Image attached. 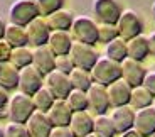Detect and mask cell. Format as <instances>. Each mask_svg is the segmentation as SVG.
I'll use <instances>...</instances> for the list:
<instances>
[{
    "mask_svg": "<svg viewBox=\"0 0 155 137\" xmlns=\"http://www.w3.org/2000/svg\"><path fill=\"white\" fill-rule=\"evenodd\" d=\"M35 112L32 97L22 93V91H15L10 97L7 105V115L10 122L14 124H25L31 118V115Z\"/></svg>",
    "mask_w": 155,
    "mask_h": 137,
    "instance_id": "cell-1",
    "label": "cell"
},
{
    "mask_svg": "<svg viewBox=\"0 0 155 137\" xmlns=\"http://www.w3.org/2000/svg\"><path fill=\"white\" fill-rule=\"evenodd\" d=\"M89 73H91V78H93L94 83L108 86L113 81L121 78V66L120 63H116V61L106 58V56H100Z\"/></svg>",
    "mask_w": 155,
    "mask_h": 137,
    "instance_id": "cell-2",
    "label": "cell"
},
{
    "mask_svg": "<svg viewBox=\"0 0 155 137\" xmlns=\"http://www.w3.org/2000/svg\"><path fill=\"white\" fill-rule=\"evenodd\" d=\"M71 36L78 43L96 46L98 44V22L86 15L74 17V22L71 26Z\"/></svg>",
    "mask_w": 155,
    "mask_h": 137,
    "instance_id": "cell-3",
    "label": "cell"
},
{
    "mask_svg": "<svg viewBox=\"0 0 155 137\" xmlns=\"http://www.w3.org/2000/svg\"><path fill=\"white\" fill-rule=\"evenodd\" d=\"M39 17L35 0H15L8 9V20L15 26L27 27L34 19Z\"/></svg>",
    "mask_w": 155,
    "mask_h": 137,
    "instance_id": "cell-4",
    "label": "cell"
},
{
    "mask_svg": "<svg viewBox=\"0 0 155 137\" xmlns=\"http://www.w3.org/2000/svg\"><path fill=\"white\" fill-rule=\"evenodd\" d=\"M116 29H118V37L130 41L143 32V20L135 10L127 9L121 12L120 19L116 22Z\"/></svg>",
    "mask_w": 155,
    "mask_h": 137,
    "instance_id": "cell-5",
    "label": "cell"
},
{
    "mask_svg": "<svg viewBox=\"0 0 155 137\" xmlns=\"http://www.w3.org/2000/svg\"><path fill=\"white\" fill-rule=\"evenodd\" d=\"M121 12L123 9L118 0H93V15L98 24L116 26Z\"/></svg>",
    "mask_w": 155,
    "mask_h": 137,
    "instance_id": "cell-6",
    "label": "cell"
},
{
    "mask_svg": "<svg viewBox=\"0 0 155 137\" xmlns=\"http://www.w3.org/2000/svg\"><path fill=\"white\" fill-rule=\"evenodd\" d=\"M69 58L73 59L74 68L91 71V68H93L94 63L98 61L100 54L96 53L94 46H89V44L74 41L73 46H71V51H69Z\"/></svg>",
    "mask_w": 155,
    "mask_h": 137,
    "instance_id": "cell-7",
    "label": "cell"
},
{
    "mask_svg": "<svg viewBox=\"0 0 155 137\" xmlns=\"http://www.w3.org/2000/svg\"><path fill=\"white\" fill-rule=\"evenodd\" d=\"M44 86L54 95L56 100H66L68 95H69L71 90H73L69 74H64V73H61V71H58V70L51 71L49 74L44 76Z\"/></svg>",
    "mask_w": 155,
    "mask_h": 137,
    "instance_id": "cell-8",
    "label": "cell"
},
{
    "mask_svg": "<svg viewBox=\"0 0 155 137\" xmlns=\"http://www.w3.org/2000/svg\"><path fill=\"white\" fill-rule=\"evenodd\" d=\"M86 95H88V110H91L94 115H105L111 108L106 86L100 85V83H93L89 86V90L86 91Z\"/></svg>",
    "mask_w": 155,
    "mask_h": 137,
    "instance_id": "cell-9",
    "label": "cell"
},
{
    "mask_svg": "<svg viewBox=\"0 0 155 137\" xmlns=\"http://www.w3.org/2000/svg\"><path fill=\"white\" fill-rule=\"evenodd\" d=\"M42 86H44V76L32 64L19 70V91L32 97Z\"/></svg>",
    "mask_w": 155,
    "mask_h": 137,
    "instance_id": "cell-10",
    "label": "cell"
},
{
    "mask_svg": "<svg viewBox=\"0 0 155 137\" xmlns=\"http://www.w3.org/2000/svg\"><path fill=\"white\" fill-rule=\"evenodd\" d=\"M120 66H121V80H123L125 83H128L132 88L143 85L147 70H145V66L140 63V61L127 58L120 63Z\"/></svg>",
    "mask_w": 155,
    "mask_h": 137,
    "instance_id": "cell-11",
    "label": "cell"
},
{
    "mask_svg": "<svg viewBox=\"0 0 155 137\" xmlns=\"http://www.w3.org/2000/svg\"><path fill=\"white\" fill-rule=\"evenodd\" d=\"M27 37H29V44L32 47H39V46H47V41H49L51 36V29L47 26L46 17L39 15L37 19H34L27 27Z\"/></svg>",
    "mask_w": 155,
    "mask_h": 137,
    "instance_id": "cell-12",
    "label": "cell"
},
{
    "mask_svg": "<svg viewBox=\"0 0 155 137\" xmlns=\"http://www.w3.org/2000/svg\"><path fill=\"white\" fill-rule=\"evenodd\" d=\"M32 66L42 76H46L51 71L56 70V56L52 54V51L47 46L34 47L32 49Z\"/></svg>",
    "mask_w": 155,
    "mask_h": 137,
    "instance_id": "cell-13",
    "label": "cell"
},
{
    "mask_svg": "<svg viewBox=\"0 0 155 137\" xmlns=\"http://www.w3.org/2000/svg\"><path fill=\"white\" fill-rule=\"evenodd\" d=\"M24 125L29 132V137H49L51 130H52V124H51L47 114L41 112V110H35Z\"/></svg>",
    "mask_w": 155,
    "mask_h": 137,
    "instance_id": "cell-14",
    "label": "cell"
},
{
    "mask_svg": "<svg viewBox=\"0 0 155 137\" xmlns=\"http://www.w3.org/2000/svg\"><path fill=\"white\" fill-rule=\"evenodd\" d=\"M106 91H108V98H110V105H111V108L123 107V105H130L132 86L128 85V83H125L121 78L106 86Z\"/></svg>",
    "mask_w": 155,
    "mask_h": 137,
    "instance_id": "cell-15",
    "label": "cell"
},
{
    "mask_svg": "<svg viewBox=\"0 0 155 137\" xmlns=\"http://www.w3.org/2000/svg\"><path fill=\"white\" fill-rule=\"evenodd\" d=\"M133 129L142 137H152L155 134V108L153 105L142 110H135Z\"/></svg>",
    "mask_w": 155,
    "mask_h": 137,
    "instance_id": "cell-16",
    "label": "cell"
},
{
    "mask_svg": "<svg viewBox=\"0 0 155 137\" xmlns=\"http://www.w3.org/2000/svg\"><path fill=\"white\" fill-rule=\"evenodd\" d=\"M110 118L113 120V125L116 129V134L127 132V130L133 129V124H135V110L130 105H123V107H116L113 108Z\"/></svg>",
    "mask_w": 155,
    "mask_h": 137,
    "instance_id": "cell-17",
    "label": "cell"
},
{
    "mask_svg": "<svg viewBox=\"0 0 155 137\" xmlns=\"http://www.w3.org/2000/svg\"><path fill=\"white\" fill-rule=\"evenodd\" d=\"M73 43L74 39L69 31H51L47 47L52 51L54 56H64V54H69Z\"/></svg>",
    "mask_w": 155,
    "mask_h": 137,
    "instance_id": "cell-18",
    "label": "cell"
},
{
    "mask_svg": "<svg viewBox=\"0 0 155 137\" xmlns=\"http://www.w3.org/2000/svg\"><path fill=\"white\" fill-rule=\"evenodd\" d=\"M46 114L49 117L52 127H69L71 117H73V110L69 108L66 100H56Z\"/></svg>",
    "mask_w": 155,
    "mask_h": 137,
    "instance_id": "cell-19",
    "label": "cell"
},
{
    "mask_svg": "<svg viewBox=\"0 0 155 137\" xmlns=\"http://www.w3.org/2000/svg\"><path fill=\"white\" fill-rule=\"evenodd\" d=\"M94 118L91 117L88 110L84 112H73V117L69 122V129L74 137H86L88 134L93 132Z\"/></svg>",
    "mask_w": 155,
    "mask_h": 137,
    "instance_id": "cell-20",
    "label": "cell"
},
{
    "mask_svg": "<svg viewBox=\"0 0 155 137\" xmlns=\"http://www.w3.org/2000/svg\"><path fill=\"white\" fill-rule=\"evenodd\" d=\"M127 51H128V58L143 63L145 59L150 56V51H148V39L143 34H140V36H137V37H133V39L127 41Z\"/></svg>",
    "mask_w": 155,
    "mask_h": 137,
    "instance_id": "cell-21",
    "label": "cell"
},
{
    "mask_svg": "<svg viewBox=\"0 0 155 137\" xmlns=\"http://www.w3.org/2000/svg\"><path fill=\"white\" fill-rule=\"evenodd\" d=\"M4 39L10 44V47H24L29 46V37H27V31L22 26H15V24L8 22L5 27V34Z\"/></svg>",
    "mask_w": 155,
    "mask_h": 137,
    "instance_id": "cell-22",
    "label": "cell"
},
{
    "mask_svg": "<svg viewBox=\"0 0 155 137\" xmlns=\"http://www.w3.org/2000/svg\"><path fill=\"white\" fill-rule=\"evenodd\" d=\"M46 20H47V26H49L51 31H71V26L74 22V15H73V12L61 9V10L47 15Z\"/></svg>",
    "mask_w": 155,
    "mask_h": 137,
    "instance_id": "cell-23",
    "label": "cell"
},
{
    "mask_svg": "<svg viewBox=\"0 0 155 137\" xmlns=\"http://www.w3.org/2000/svg\"><path fill=\"white\" fill-rule=\"evenodd\" d=\"M0 86L5 91H14L19 88V70L10 63H0Z\"/></svg>",
    "mask_w": 155,
    "mask_h": 137,
    "instance_id": "cell-24",
    "label": "cell"
},
{
    "mask_svg": "<svg viewBox=\"0 0 155 137\" xmlns=\"http://www.w3.org/2000/svg\"><path fill=\"white\" fill-rule=\"evenodd\" d=\"M153 95L145 88L143 85L132 88V97H130V107L133 110H142L153 105Z\"/></svg>",
    "mask_w": 155,
    "mask_h": 137,
    "instance_id": "cell-25",
    "label": "cell"
},
{
    "mask_svg": "<svg viewBox=\"0 0 155 137\" xmlns=\"http://www.w3.org/2000/svg\"><path fill=\"white\" fill-rule=\"evenodd\" d=\"M105 56L116 63H121L123 59L128 58V51H127V41L121 37H116L111 43H108L105 46Z\"/></svg>",
    "mask_w": 155,
    "mask_h": 137,
    "instance_id": "cell-26",
    "label": "cell"
},
{
    "mask_svg": "<svg viewBox=\"0 0 155 137\" xmlns=\"http://www.w3.org/2000/svg\"><path fill=\"white\" fill-rule=\"evenodd\" d=\"M8 63H10L14 68H17V70H22V68L31 66L32 64V49H29V46L14 47Z\"/></svg>",
    "mask_w": 155,
    "mask_h": 137,
    "instance_id": "cell-27",
    "label": "cell"
},
{
    "mask_svg": "<svg viewBox=\"0 0 155 137\" xmlns=\"http://www.w3.org/2000/svg\"><path fill=\"white\" fill-rule=\"evenodd\" d=\"M93 132L98 137H116V129L113 125V120L110 118V115H96L94 117V127Z\"/></svg>",
    "mask_w": 155,
    "mask_h": 137,
    "instance_id": "cell-28",
    "label": "cell"
},
{
    "mask_svg": "<svg viewBox=\"0 0 155 137\" xmlns=\"http://www.w3.org/2000/svg\"><path fill=\"white\" fill-rule=\"evenodd\" d=\"M69 80L71 85H73L74 90H81V91H88L89 86L93 85V78H91V73L86 70H79V68H74L69 73Z\"/></svg>",
    "mask_w": 155,
    "mask_h": 137,
    "instance_id": "cell-29",
    "label": "cell"
},
{
    "mask_svg": "<svg viewBox=\"0 0 155 137\" xmlns=\"http://www.w3.org/2000/svg\"><path fill=\"white\" fill-rule=\"evenodd\" d=\"M32 102H34L35 110H41V112H47V110L52 107V103L56 102L54 95L47 90L46 86L39 88L34 95H32Z\"/></svg>",
    "mask_w": 155,
    "mask_h": 137,
    "instance_id": "cell-30",
    "label": "cell"
},
{
    "mask_svg": "<svg viewBox=\"0 0 155 137\" xmlns=\"http://www.w3.org/2000/svg\"><path fill=\"white\" fill-rule=\"evenodd\" d=\"M66 102L73 112H84V110H88V95H86V91L73 88L71 93L68 95Z\"/></svg>",
    "mask_w": 155,
    "mask_h": 137,
    "instance_id": "cell-31",
    "label": "cell"
},
{
    "mask_svg": "<svg viewBox=\"0 0 155 137\" xmlns=\"http://www.w3.org/2000/svg\"><path fill=\"white\" fill-rule=\"evenodd\" d=\"M66 0H35V5L39 9V15L41 17H47L54 12L61 10L64 7Z\"/></svg>",
    "mask_w": 155,
    "mask_h": 137,
    "instance_id": "cell-32",
    "label": "cell"
},
{
    "mask_svg": "<svg viewBox=\"0 0 155 137\" xmlns=\"http://www.w3.org/2000/svg\"><path fill=\"white\" fill-rule=\"evenodd\" d=\"M118 37V29L113 24H98V43L108 44Z\"/></svg>",
    "mask_w": 155,
    "mask_h": 137,
    "instance_id": "cell-33",
    "label": "cell"
},
{
    "mask_svg": "<svg viewBox=\"0 0 155 137\" xmlns=\"http://www.w3.org/2000/svg\"><path fill=\"white\" fill-rule=\"evenodd\" d=\"M4 130H5V137H29V132L24 124L10 122V124H7V127Z\"/></svg>",
    "mask_w": 155,
    "mask_h": 137,
    "instance_id": "cell-34",
    "label": "cell"
},
{
    "mask_svg": "<svg viewBox=\"0 0 155 137\" xmlns=\"http://www.w3.org/2000/svg\"><path fill=\"white\" fill-rule=\"evenodd\" d=\"M56 70L64 74H69L74 70V63H73V59L69 58V54L56 56Z\"/></svg>",
    "mask_w": 155,
    "mask_h": 137,
    "instance_id": "cell-35",
    "label": "cell"
},
{
    "mask_svg": "<svg viewBox=\"0 0 155 137\" xmlns=\"http://www.w3.org/2000/svg\"><path fill=\"white\" fill-rule=\"evenodd\" d=\"M12 54V47L5 39H0V63H8Z\"/></svg>",
    "mask_w": 155,
    "mask_h": 137,
    "instance_id": "cell-36",
    "label": "cell"
},
{
    "mask_svg": "<svg viewBox=\"0 0 155 137\" xmlns=\"http://www.w3.org/2000/svg\"><path fill=\"white\" fill-rule=\"evenodd\" d=\"M143 86L155 97V71H147L143 80Z\"/></svg>",
    "mask_w": 155,
    "mask_h": 137,
    "instance_id": "cell-37",
    "label": "cell"
},
{
    "mask_svg": "<svg viewBox=\"0 0 155 137\" xmlns=\"http://www.w3.org/2000/svg\"><path fill=\"white\" fill-rule=\"evenodd\" d=\"M49 137H74L69 127H52Z\"/></svg>",
    "mask_w": 155,
    "mask_h": 137,
    "instance_id": "cell-38",
    "label": "cell"
},
{
    "mask_svg": "<svg viewBox=\"0 0 155 137\" xmlns=\"http://www.w3.org/2000/svg\"><path fill=\"white\" fill-rule=\"evenodd\" d=\"M8 91H5L2 86H0V117H4L5 112H7V105H8Z\"/></svg>",
    "mask_w": 155,
    "mask_h": 137,
    "instance_id": "cell-39",
    "label": "cell"
},
{
    "mask_svg": "<svg viewBox=\"0 0 155 137\" xmlns=\"http://www.w3.org/2000/svg\"><path fill=\"white\" fill-rule=\"evenodd\" d=\"M147 39H148V51H150V56H155V32H152Z\"/></svg>",
    "mask_w": 155,
    "mask_h": 137,
    "instance_id": "cell-40",
    "label": "cell"
},
{
    "mask_svg": "<svg viewBox=\"0 0 155 137\" xmlns=\"http://www.w3.org/2000/svg\"><path fill=\"white\" fill-rule=\"evenodd\" d=\"M120 137H142V135H140L135 129H130V130H127V132L120 134Z\"/></svg>",
    "mask_w": 155,
    "mask_h": 137,
    "instance_id": "cell-41",
    "label": "cell"
},
{
    "mask_svg": "<svg viewBox=\"0 0 155 137\" xmlns=\"http://www.w3.org/2000/svg\"><path fill=\"white\" fill-rule=\"evenodd\" d=\"M5 27H7V24L5 20L0 17V39H4V34H5Z\"/></svg>",
    "mask_w": 155,
    "mask_h": 137,
    "instance_id": "cell-42",
    "label": "cell"
},
{
    "mask_svg": "<svg viewBox=\"0 0 155 137\" xmlns=\"http://www.w3.org/2000/svg\"><path fill=\"white\" fill-rule=\"evenodd\" d=\"M152 15H153V22H155V2H153V5H152Z\"/></svg>",
    "mask_w": 155,
    "mask_h": 137,
    "instance_id": "cell-43",
    "label": "cell"
},
{
    "mask_svg": "<svg viewBox=\"0 0 155 137\" xmlns=\"http://www.w3.org/2000/svg\"><path fill=\"white\" fill-rule=\"evenodd\" d=\"M0 137H5V130L2 129V127H0Z\"/></svg>",
    "mask_w": 155,
    "mask_h": 137,
    "instance_id": "cell-44",
    "label": "cell"
},
{
    "mask_svg": "<svg viewBox=\"0 0 155 137\" xmlns=\"http://www.w3.org/2000/svg\"><path fill=\"white\" fill-rule=\"evenodd\" d=\"M86 137H98V135H96V134H94V132H91V134H88V135H86Z\"/></svg>",
    "mask_w": 155,
    "mask_h": 137,
    "instance_id": "cell-45",
    "label": "cell"
},
{
    "mask_svg": "<svg viewBox=\"0 0 155 137\" xmlns=\"http://www.w3.org/2000/svg\"><path fill=\"white\" fill-rule=\"evenodd\" d=\"M153 108H155V98H153Z\"/></svg>",
    "mask_w": 155,
    "mask_h": 137,
    "instance_id": "cell-46",
    "label": "cell"
},
{
    "mask_svg": "<svg viewBox=\"0 0 155 137\" xmlns=\"http://www.w3.org/2000/svg\"><path fill=\"white\" fill-rule=\"evenodd\" d=\"M152 137H155V134H153V135H152Z\"/></svg>",
    "mask_w": 155,
    "mask_h": 137,
    "instance_id": "cell-47",
    "label": "cell"
}]
</instances>
